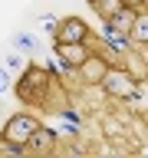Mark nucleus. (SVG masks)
<instances>
[{"label":"nucleus","instance_id":"f257e3e1","mask_svg":"<svg viewBox=\"0 0 148 158\" xmlns=\"http://www.w3.org/2000/svg\"><path fill=\"white\" fill-rule=\"evenodd\" d=\"M46 89H49V73L39 69V66H27L23 76L17 79V96H20V102H27V106L46 102Z\"/></svg>","mask_w":148,"mask_h":158},{"label":"nucleus","instance_id":"f03ea898","mask_svg":"<svg viewBox=\"0 0 148 158\" xmlns=\"http://www.w3.org/2000/svg\"><path fill=\"white\" fill-rule=\"evenodd\" d=\"M39 128V122L33 115H27V112H20V115H10L7 122H3V132H0V138H3V145L10 148V152H23L30 142V135Z\"/></svg>","mask_w":148,"mask_h":158},{"label":"nucleus","instance_id":"7ed1b4c3","mask_svg":"<svg viewBox=\"0 0 148 158\" xmlns=\"http://www.w3.org/2000/svg\"><path fill=\"white\" fill-rule=\"evenodd\" d=\"M99 86L105 89L112 99H132L138 92V79L128 73V69H118V66H105L102 79H99Z\"/></svg>","mask_w":148,"mask_h":158},{"label":"nucleus","instance_id":"20e7f679","mask_svg":"<svg viewBox=\"0 0 148 158\" xmlns=\"http://www.w3.org/2000/svg\"><path fill=\"white\" fill-rule=\"evenodd\" d=\"M56 43H86L89 36V27L82 17H66V20H56Z\"/></svg>","mask_w":148,"mask_h":158},{"label":"nucleus","instance_id":"39448f33","mask_svg":"<svg viewBox=\"0 0 148 158\" xmlns=\"http://www.w3.org/2000/svg\"><path fill=\"white\" fill-rule=\"evenodd\" d=\"M56 56L66 69H76L89 56V49H86V43H56Z\"/></svg>","mask_w":148,"mask_h":158},{"label":"nucleus","instance_id":"423d86ee","mask_svg":"<svg viewBox=\"0 0 148 158\" xmlns=\"http://www.w3.org/2000/svg\"><path fill=\"white\" fill-rule=\"evenodd\" d=\"M125 40H128V46H145V43H148V13H142V10L135 13V20H132Z\"/></svg>","mask_w":148,"mask_h":158},{"label":"nucleus","instance_id":"0eeeda50","mask_svg":"<svg viewBox=\"0 0 148 158\" xmlns=\"http://www.w3.org/2000/svg\"><path fill=\"white\" fill-rule=\"evenodd\" d=\"M105 66H109V63H105L102 56H92V53H89V56L82 59L76 69L82 73V79H86V82H99V79H102V73H105Z\"/></svg>","mask_w":148,"mask_h":158},{"label":"nucleus","instance_id":"6e6552de","mask_svg":"<svg viewBox=\"0 0 148 158\" xmlns=\"http://www.w3.org/2000/svg\"><path fill=\"white\" fill-rule=\"evenodd\" d=\"M135 13H138V10H132V7L115 10V13H112V17L105 20V30H109V33H128V27H132Z\"/></svg>","mask_w":148,"mask_h":158},{"label":"nucleus","instance_id":"1a4fd4ad","mask_svg":"<svg viewBox=\"0 0 148 158\" xmlns=\"http://www.w3.org/2000/svg\"><path fill=\"white\" fill-rule=\"evenodd\" d=\"M53 142H56V135H53L49 128H36V132L30 135L27 148H43V152H49V148H53Z\"/></svg>","mask_w":148,"mask_h":158},{"label":"nucleus","instance_id":"9d476101","mask_svg":"<svg viewBox=\"0 0 148 158\" xmlns=\"http://www.w3.org/2000/svg\"><path fill=\"white\" fill-rule=\"evenodd\" d=\"M89 3H92V10H96L102 20H109L115 10H122V0H89Z\"/></svg>","mask_w":148,"mask_h":158},{"label":"nucleus","instance_id":"9b49d317","mask_svg":"<svg viewBox=\"0 0 148 158\" xmlns=\"http://www.w3.org/2000/svg\"><path fill=\"white\" fill-rule=\"evenodd\" d=\"M13 43H17V46H27V49H30V46H36V40L30 36V33H20V36L13 40Z\"/></svg>","mask_w":148,"mask_h":158},{"label":"nucleus","instance_id":"f8f14e48","mask_svg":"<svg viewBox=\"0 0 148 158\" xmlns=\"http://www.w3.org/2000/svg\"><path fill=\"white\" fill-rule=\"evenodd\" d=\"M3 89H10V69L7 66H0V92Z\"/></svg>","mask_w":148,"mask_h":158},{"label":"nucleus","instance_id":"ddd939ff","mask_svg":"<svg viewBox=\"0 0 148 158\" xmlns=\"http://www.w3.org/2000/svg\"><path fill=\"white\" fill-rule=\"evenodd\" d=\"M7 69H20V56L17 53H7V63H3Z\"/></svg>","mask_w":148,"mask_h":158},{"label":"nucleus","instance_id":"4468645a","mask_svg":"<svg viewBox=\"0 0 148 158\" xmlns=\"http://www.w3.org/2000/svg\"><path fill=\"white\" fill-rule=\"evenodd\" d=\"M142 3L145 0H122V7H132V10H142Z\"/></svg>","mask_w":148,"mask_h":158}]
</instances>
